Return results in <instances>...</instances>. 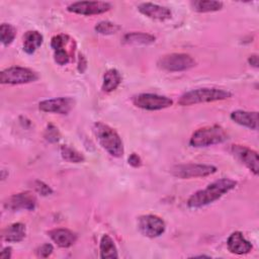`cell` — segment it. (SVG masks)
I'll return each mask as SVG.
<instances>
[{"instance_id":"obj_1","label":"cell","mask_w":259,"mask_h":259,"mask_svg":"<svg viewBox=\"0 0 259 259\" xmlns=\"http://www.w3.org/2000/svg\"><path fill=\"white\" fill-rule=\"evenodd\" d=\"M237 185V182L230 178H221L218 179L210 184H208L205 188L200 189L194 192L187 200V205L190 208H200L202 206L208 205L218 199H220L223 195L234 189Z\"/></svg>"},{"instance_id":"obj_2","label":"cell","mask_w":259,"mask_h":259,"mask_svg":"<svg viewBox=\"0 0 259 259\" xmlns=\"http://www.w3.org/2000/svg\"><path fill=\"white\" fill-rule=\"evenodd\" d=\"M93 133L99 145L112 157L119 158L123 155V144L119 135L109 125L97 121L93 124Z\"/></svg>"},{"instance_id":"obj_3","label":"cell","mask_w":259,"mask_h":259,"mask_svg":"<svg viewBox=\"0 0 259 259\" xmlns=\"http://www.w3.org/2000/svg\"><path fill=\"white\" fill-rule=\"evenodd\" d=\"M232 96V93L228 90L221 88H198L190 90L182 94L178 100V104L181 106H189L198 103L213 102L228 99Z\"/></svg>"},{"instance_id":"obj_4","label":"cell","mask_w":259,"mask_h":259,"mask_svg":"<svg viewBox=\"0 0 259 259\" xmlns=\"http://www.w3.org/2000/svg\"><path fill=\"white\" fill-rule=\"evenodd\" d=\"M227 140L228 134L225 128L214 124L196 130L189 140V145L194 148H202L221 144Z\"/></svg>"},{"instance_id":"obj_5","label":"cell","mask_w":259,"mask_h":259,"mask_svg":"<svg viewBox=\"0 0 259 259\" xmlns=\"http://www.w3.org/2000/svg\"><path fill=\"white\" fill-rule=\"evenodd\" d=\"M195 60L187 54L173 53L162 56L157 65L160 69L168 72H180L186 71L195 66Z\"/></svg>"},{"instance_id":"obj_6","label":"cell","mask_w":259,"mask_h":259,"mask_svg":"<svg viewBox=\"0 0 259 259\" xmlns=\"http://www.w3.org/2000/svg\"><path fill=\"white\" fill-rule=\"evenodd\" d=\"M38 79V74L29 68L9 67L0 73V82L2 84H25L34 82Z\"/></svg>"},{"instance_id":"obj_7","label":"cell","mask_w":259,"mask_h":259,"mask_svg":"<svg viewBox=\"0 0 259 259\" xmlns=\"http://www.w3.org/2000/svg\"><path fill=\"white\" fill-rule=\"evenodd\" d=\"M170 172L177 178L189 179L212 175L217 172V167L206 164H180L173 166Z\"/></svg>"},{"instance_id":"obj_8","label":"cell","mask_w":259,"mask_h":259,"mask_svg":"<svg viewBox=\"0 0 259 259\" xmlns=\"http://www.w3.org/2000/svg\"><path fill=\"white\" fill-rule=\"evenodd\" d=\"M135 106L146 110H160L173 104V100L167 96L154 93H141L132 99Z\"/></svg>"},{"instance_id":"obj_9","label":"cell","mask_w":259,"mask_h":259,"mask_svg":"<svg viewBox=\"0 0 259 259\" xmlns=\"http://www.w3.org/2000/svg\"><path fill=\"white\" fill-rule=\"evenodd\" d=\"M138 228L141 234L149 238L161 236L166 229L165 222L155 214H144L138 219Z\"/></svg>"},{"instance_id":"obj_10","label":"cell","mask_w":259,"mask_h":259,"mask_svg":"<svg viewBox=\"0 0 259 259\" xmlns=\"http://www.w3.org/2000/svg\"><path fill=\"white\" fill-rule=\"evenodd\" d=\"M231 154L242 164H244L255 175L259 173V158L256 151L242 145H232Z\"/></svg>"},{"instance_id":"obj_11","label":"cell","mask_w":259,"mask_h":259,"mask_svg":"<svg viewBox=\"0 0 259 259\" xmlns=\"http://www.w3.org/2000/svg\"><path fill=\"white\" fill-rule=\"evenodd\" d=\"M111 4L104 1H79L70 4L67 10L81 15H96L108 11Z\"/></svg>"},{"instance_id":"obj_12","label":"cell","mask_w":259,"mask_h":259,"mask_svg":"<svg viewBox=\"0 0 259 259\" xmlns=\"http://www.w3.org/2000/svg\"><path fill=\"white\" fill-rule=\"evenodd\" d=\"M36 206V197L30 191L19 192L9 196L4 201V207L11 211L20 209L33 210Z\"/></svg>"},{"instance_id":"obj_13","label":"cell","mask_w":259,"mask_h":259,"mask_svg":"<svg viewBox=\"0 0 259 259\" xmlns=\"http://www.w3.org/2000/svg\"><path fill=\"white\" fill-rule=\"evenodd\" d=\"M75 100L71 97H58L46 99L38 103L39 110L59 114H68L74 107Z\"/></svg>"},{"instance_id":"obj_14","label":"cell","mask_w":259,"mask_h":259,"mask_svg":"<svg viewBox=\"0 0 259 259\" xmlns=\"http://www.w3.org/2000/svg\"><path fill=\"white\" fill-rule=\"evenodd\" d=\"M138 10L145 16L160 21L170 19L172 16V12L169 8L151 2H144L139 4Z\"/></svg>"},{"instance_id":"obj_15","label":"cell","mask_w":259,"mask_h":259,"mask_svg":"<svg viewBox=\"0 0 259 259\" xmlns=\"http://www.w3.org/2000/svg\"><path fill=\"white\" fill-rule=\"evenodd\" d=\"M227 246L231 253L237 255L247 254L253 248L252 244L239 231H236L230 235L227 241Z\"/></svg>"},{"instance_id":"obj_16","label":"cell","mask_w":259,"mask_h":259,"mask_svg":"<svg viewBox=\"0 0 259 259\" xmlns=\"http://www.w3.org/2000/svg\"><path fill=\"white\" fill-rule=\"evenodd\" d=\"M231 119L236 123L245 127L257 131L258 130V112L257 111H246V110H235L231 113Z\"/></svg>"},{"instance_id":"obj_17","label":"cell","mask_w":259,"mask_h":259,"mask_svg":"<svg viewBox=\"0 0 259 259\" xmlns=\"http://www.w3.org/2000/svg\"><path fill=\"white\" fill-rule=\"evenodd\" d=\"M50 238L61 248L71 247L77 240V235L68 229L58 228L49 232Z\"/></svg>"},{"instance_id":"obj_18","label":"cell","mask_w":259,"mask_h":259,"mask_svg":"<svg viewBox=\"0 0 259 259\" xmlns=\"http://www.w3.org/2000/svg\"><path fill=\"white\" fill-rule=\"evenodd\" d=\"M26 228L22 223H14L7 226L2 232V239L8 243H17L25 238Z\"/></svg>"},{"instance_id":"obj_19","label":"cell","mask_w":259,"mask_h":259,"mask_svg":"<svg viewBox=\"0 0 259 259\" xmlns=\"http://www.w3.org/2000/svg\"><path fill=\"white\" fill-rule=\"evenodd\" d=\"M44 36L37 30H28L23 35V51L31 55L33 54L42 44Z\"/></svg>"},{"instance_id":"obj_20","label":"cell","mask_w":259,"mask_h":259,"mask_svg":"<svg viewBox=\"0 0 259 259\" xmlns=\"http://www.w3.org/2000/svg\"><path fill=\"white\" fill-rule=\"evenodd\" d=\"M156 37L152 34L146 33V32H128L123 35L122 41L126 45H133V46H147L155 42Z\"/></svg>"},{"instance_id":"obj_21","label":"cell","mask_w":259,"mask_h":259,"mask_svg":"<svg viewBox=\"0 0 259 259\" xmlns=\"http://www.w3.org/2000/svg\"><path fill=\"white\" fill-rule=\"evenodd\" d=\"M121 82V76L116 69H109L103 75L102 90L104 92H111L115 90Z\"/></svg>"},{"instance_id":"obj_22","label":"cell","mask_w":259,"mask_h":259,"mask_svg":"<svg viewBox=\"0 0 259 259\" xmlns=\"http://www.w3.org/2000/svg\"><path fill=\"white\" fill-rule=\"evenodd\" d=\"M99 250H100V257L101 258L113 259V258L118 257L116 246H115L112 238L108 235H103L101 237Z\"/></svg>"},{"instance_id":"obj_23","label":"cell","mask_w":259,"mask_h":259,"mask_svg":"<svg viewBox=\"0 0 259 259\" xmlns=\"http://www.w3.org/2000/svg\"><path fill=\"white\" fill-rule=\"evenodd\" d=\"M191 7L196 12L205 13V12H213L219 11L223 8L224 4L221 1H213V0H197L191 1Z\"/></svg>"},{"instance_id":"obj_24","label":"cell","mask_w":259,"mask_h":259,"mask_svg":"<svg viewBox=\"0 0 259 259\" xmlns=\"http://www.w3.org/2000/svg\"><path fill=\"white\" fill-rule=\"evenodd\" d=\"M60 151L62 158L69 163H82L85 161V157L80 152L67 145H63Z\"/></svg>"},{"instance_id":"obj_25","label":"cell","mask_w":259,"mask_h":259,"mask_svg":"<svg viewBox=\"0 0 259 259\" xmlns=\"http://www.w3.org/2000/svg\"><path fill=\"white\" fill-rule=\"evenodd\" d=\"M16 36V28L9 23H2L0 26V39L3 46H9Z\"/></svg>"},{"instance_id":"obj_26","label":"cell","mask_w":259,"mask_h":259,"mask_svg":"<svg viewBox=\"0 0 259 259\" xmlns=\"http://www.w3.org/2000/svg\"><path fill=\"white\" fill-rule=\"evenodd\" d=\"M71 40L72 39L70 38L63 47H61V48H59L57 50H54V60L60 66L67 65L69 63V61H70V54H69L68 50L65 49V46L69 45Z\"/></svg>"},{"instance_id":"obj_27","label":"cell","mask_w":259,"mask_h":259,"mask_svg":"<svg viewBox=\"0 0 259 259\" xmlns=\"http://www.w3.org/2000/svg\"><path fill=\"white\" fill-rule=\"evenodd\" d=\"M120 27L110 21H100L95 25V30L100 34H113L117 32Z\"/></svg>"},{"instance_id":"obj_28","label":"cell","mask_w":259,"mask_h":259,"mask_svg":"<svg viewBox=\"0 0 259 259\" xmlns=\"http://www.w3.org/2000/svg\"><path fill=\"white\" fill-rule=\"evenodd\" d=\"M60 138H61V135L59 130L55 125L49 124L45 132V139L50 143H56L60 140Z\"/></svg>"},{"instance_id":"obj_29","label":"cell","mask_w":259,"mask_h":259,"mask_svg":"<svg viewBox=\"0 0 259 259\" xmlns=\"http://www.w3.org/2000/svg\"><path fill=\"white\" fill-rule=\"evenodd\" d=\"M33 188L37 193H39L44 196H47V195H50L53 193L52 188L48 184H46L45 182L39 181V180H36L33 182Z\"/></svg>"},{"instance_id":"obj_30","label":"cell","mask_w":259,"mask_h":259,"mask_svg":"<svg viewBox=\"0 0 259 259\" xmlns=\"http://www.w3.org/2000/svg\"><path fill=\"white\" fill-rule=\"evenodd\" d=\"M54 251V247L52 244H49V243H45L42 245H40L39 247H37L35 249V254L38 256V257H41V258H47L49 257Z\"/></svg>"},{"instance_id":"obj_31","label":"cell","mask_w":259,"mask_h":259,"mask_svg":"<svg viewBox=\"0 0 259 259\" xmlns=\"http://www.w3.org/2000/svg\"><path fill=\"white\" fill-rule=\"evenodd\" d=\"M128 161V164L133 167H140L142 165V159L140 158V156L136 153H133L131 154V156L128 157L127 159Z\"/></svg>"},{"instance_id":"obj_32","label":"cell","mask_w":259,"mask_h":259,"mask_svg":"<svg viewBox=\"0 0 259 259\" xmlns=\"http://www.w3.org/2000/svg\"><path fill=\"white\" fill-rule=\"evenodd\" d=\"M86 59L84 58V56L83 55H80V57H79V64H78V70L81 72V73H83L84 71H85V69H86Z\"/></svg>"},{"instance_id":"obj_33","label":"cell","mask_w":259,"mask_h":259,"mask_svg":"<svg viewBox=\"0 0 259 259\" xmlns=\"http://www.w3.org/2000/svg\"><path fill=\"white\" fill-rule=\"evenodd\" d=\"M11 252H12V249L10 247H5L0 253V258H3V259L10 258L11 257Z\"/></svg>"},{"instance_id":"obj_34","label":"cell","mask_w":259,"mask_h":259,"mask_svg":"<svg viewBox=\"0 0 259 259\" xmlns=\"http://www.w3.org/2000/svg\"><path fill=\"white\" fill-rule=\"evenodd\" d=\"M248 63H249L251 66L257 68V67H258V56H257V55H252V56H250L249 59H248Z\"/></svg>"}]
</instances>
